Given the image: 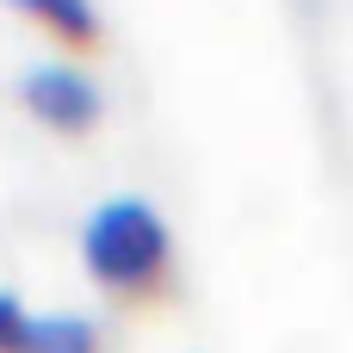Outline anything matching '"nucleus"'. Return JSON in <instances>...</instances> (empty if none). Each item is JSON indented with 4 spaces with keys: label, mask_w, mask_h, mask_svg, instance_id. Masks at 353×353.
Returning a JSON list of instances; mask_svg holds the SVG:
<instances>
[{
    "label": "nucleus",
    "mask_w": 353,
    "mask_h": 353,
    "mask_svg": "<svg viewBox=\"0 0 353 353\" xmlns=\"http://www.w3.org/2000/svg\"><path fill=\"white\" fill-rule=\"evenodd\" d=\"M19 99H25L50 130H87V124L105 112L99 81H93L81 62H68V56H31V62L19 68Z\"/></svg>",
    "instance_id": "2"
},
{
    "label": "nucleus",
    "mask_w": 353,
    "mask_h": 353,
    "mask_svg": "<svg viewBox=\"0 0 353 353\" xmlns=\"http://www.w3.org/2000/svg\"><path fill=\"white\" fill-rule=\"evenodd\" d=\"M298 6H304V12H316V6H323V0H298Z\"/></svg>",
    "instance_id": "6"
},
{
    "label": "nucleus",
    "mask_w": 353,
    "mask_h": 353,
    "mask_svg": "<svg viewBox=\"0 0 353 353\" xmlns=\"http://www.w3.org/2000/svg\"><path fill=\"white\" fill-rule=\"evenodd\" d=\"M81 267L124 298L161 292L174 267V230L149 192H105L81 217Z\"/></svg>",
    "instance_id": "1"
},
{
    "label": "nucleus",
    "mask_w": 353,
    "mask_h": 353,
    "mask_svg": "<svg viewBox=\"0 0 353 353\" xmlns=\"http://www.w3.org/2000/svg\"><path fill=\"white\" fill-rule=\"evenodd\" d=\"M99 341L105 335H99V323L87 310H50V316H37L25 353H99Z\"/></svg>",
    "instance_id": "3"
},
{
    "label": "nucleus",
    "mask_w": 353,
    "mask_h": 353,
    "mask_svg": "<svg viewBox=\"0 0 353 353\" xmlns=\"http://www.w3.org/2000/svg\"><path fill=\"white\" fill-rule=\"evenodd\" d=\"M31 329H37V316L25 310V298L12 285H0V353H25L31 347Z\"/></svg>",
    "instance_id": "5"
},
{
    "label": "nucleus",
    "mask_w": 353,
    "mask_h": 353,
    "mask_svg": "<svg viewBox=\"0 0 353 353\" xmlns=\"http://www.w3.org/2000/svg\"><path fill=\"white\" fill-rule=\"evenodd\" d=\"M6 6L31 12L37 25H50V31H56V37H68V43H93V37L105 31V19H99V6H93V0H6Z\"/></svg>",
    "instance_id": "4"
}]
</instances>
